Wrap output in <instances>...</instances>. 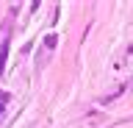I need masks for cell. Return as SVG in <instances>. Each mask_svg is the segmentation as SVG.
Segmentation results:
<instances>
[{"label":"cell","mask_w":133,"mask_h":128,"mask_svg":"<svg viewBox=\"0 0 133 128\" xmlns=\"http://www.w3.org/2000/svg\"><path fill=\"white\" fill-rule=\"evenodd\" d=\"M6 59H8V36L0 45V75H6Z\"/></svg>","instance_id":"obj_1"},{"label":"cell","mask_w":133,"mask_h":128,"mask_svg":"<svg viewBox=\"0 0 133 128\" xmlns=\"http://www.w3.org/2000/svg\"><path fill=\"white\" fill-rule=\"evenodd\" d=\"M8 103V92H0V120H3V106Z\"/></svg>","instance_id":"obj_2"}]
</instances>
